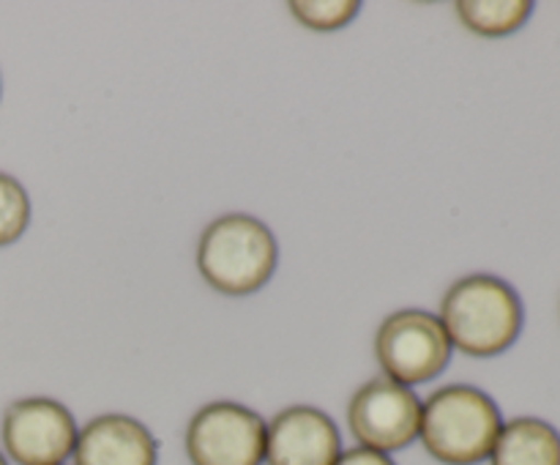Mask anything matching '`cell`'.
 Here are the masks:
<instances>
[{"label": "cell", "instance_id": "1", "mask_svg": "<svg viewBox=\"0 0 560 465\" xmlns=\"http://www.w3.org/2000/svg\"><path fill=\"white\" fill-rule=\"evenodd\" d=\"M438 317L452 348L474 359H492L520 339L525 306L506 279L495 274H468L443 293Z\"/></svg>", "mask_w": 560, "mask_h": 465}, {"label": "cell", "instance_id": "2", "mask_svg": "<svg viewBox=\"0 0 560 465\" xmlns=\"http://www.w3.org/2000/svg\"><path fill=\"white\" fill-rule=\"evenodd\" d=\"M503 427L501 408L481 388L448 383L421 403L419 438L443 465H479L490 460Z\"/></svg>", "mask_w": 560, "mask_h": 465}, {"label": "cell", "instance_id": "3", "mask_svg": "<svg viewBox=\"0 0 560 465\" xmlns=\"http://www.w3.org/2000/svg\"><path fill=\"white\" fill-rule=\"evenodd\" d=\"M279 266V244L271 230L249 213L213 219L197 241V268L217 293L241 299L268 284Z\"/></svg>", "mask_w": 560, "mask_h": 465}, {"label": "cell", "instance_id": "4", "mask_svg": "<svg viewBox=\"0 0 560 465\" xmlns=\"http://www.w3.org/2000/svg\"><path fill=\"white\" fill-rule=\"evenodd\" d=\"M452 350L441 317L427 310L394 312L375 334V359L383 375L408 388L441 375Z\"/></svg>", "mask_w": 560, "mask_h": 465}, {"label": "cell", "instance_id": "5", "mask_svg": "<svg viewBox=\"0 0 560 465\" xmlns=\"http://www.w3.org/2000/svg\"><path fill=\"white\" fill-rule=\"evenodd\" d=\"M184 449L191 465H262L266 419L230 399L208 403L186 425Z\"/></svg>", "mask_w": 560, "mask_h": 465}, {"label": "cell", "instance_id": "6", "mask_svg": "<svg viewBox=\"0 0 560 465\" xmlns=\"http://www.w3.org/2000/svg\"><path fill=\"white\" fill-rule=\"evenodd\" d=\"M348 427L359 446L383 454L399 452L419 438L421 399L392 377H372L350 397Z\"/></svg>", "mask_w": 560, "mask_h": 465}, {"label": "cell", "instance_id": "7", "mask_svg": "<svg viewBox=\"0 0 560 465\" xmlns=\"http://www.w3.org/2000/svg\"><path fill=\"white\" fill-rule=\"evenodd\" d=\"M74 416L49 397H25L11 403L0 421V441L16 465H63L74 452Z\"/></svg>", "mask_w": 560, "mask_h": 465}, {"label": "cell", "instance_id": "8", "mask_svg": "<svg viewBox=\"0 0 560 465\" xmlns=\"http://www.w3.org/2000/svg\"><path fill=\"white\" fill-rule=\"evenodd\" d=\"M342 435L315 405H290L266 421V465H334Z\"/></svg>", "mask_w": 560, "mask_h": 465}, {"label": "cell", "instance_id": "9", "mask_svg": "<svg viewBox=\"0 0 560 465\" xmlns=\"http://www.w3.org/2000/svg\"><path fill=\"white\" fill-rule=\"evenodd\" d=\"M71 457L74 465H156L159 441L135 416L104 414L82 427Z\"/></svg>", "mask_w": 560, "mask_h": 465}, {"label": "cell", "instance_id": "10", "mask_svg": "<svg viewBox=\"0 0 560 465\" xmlns=\"http://www.w3.org/2000/svg\"><path fill=\"white\" fill-rule=\"evenodd\" d=\"M490 465H560V432L539 416L503 421Z\"/></svg>", "mask_w": 560, "mask_h": 465}, {"label": "cell", "instance_id": "11", "mask_svg": "<svg viewBox=\"0 0 560 465\" xmlns=\"http://www.w3.org/2000/svg\"><path fill=\"white\" fill-rule=\"evenodd\" d=\"M459 22L485 38H503L517 33L534 14L528 0H459L454 5Z\"/></svg>", "mask_w": 560, "mask_h": 465}, {"label": "cell", "instance_id": "12", "mask_svg": "<svg viewBox=\"0 0 560 465\" xmlns=\"http://www.w3.org/2000/svg\"><path fill=\"white\" fill-rule=\"evenodd\" d=\"M295 22L315 33H331L350 25L361 11L359 0H293L288 5Z\"/></svg>", "mask_w": 560, "mask_h": 465}, {"label": "cell", "instance_id": "13", "mask_svg": "<svg viewBox=\"0 0 560 465\" xmlns=\"http://www.w3.org/2000/svg\"><path fill=\"white\" fill-rule=\"evenodd\" d=\"M31 224V197L25 186L9 173H0V246L20 239Z\"/></svg>", "mask_w": 560, "mask_h": 465}, {"label": "cell", "instance_id": "14", "mask_svg": "<svg viewBox=\"0 0 560 465\" xmlns=\"http://www.w3.org/2000/svg\"><path fill=\"white\" fill-rule=\"evenodd\" d=\"M334 465H397V463L392 460V454L375 452V449L353 446V449H345Z\"/></svg>", "mask_w": 560, "mask_h": 465}, {"label": "cell", "instance_id": "15", "mask_svg": "<svg viewBox=\"0 0 560 465\" xmlns=\"http://www.w3.org/2000/svg\"><path fill=\"white\" fill-rule=\"evenodd\" d=\"M0 465H9V463H5V457H3V452H0Z\"/></svg>", "mask_w": 560, "mask_h": 465}]
</instances>
